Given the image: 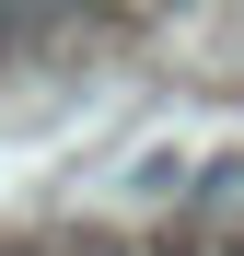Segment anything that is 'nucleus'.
<instances>
[{
    "mask_svg": "<svg viewBox=\"0 0 244 256\" xmlns=\"http://www.w3.org/2000/svg\"><path fill=\"white\" fill-rule=\"evenodd\" d=\"M12 47H23V12H12V0H0V58H12Z\"/></svg>",
    "mask_w": 244,
    "mask_h": 256,
    "instance_id": "1",
    "label": "nucleus"
},
{
    "mask_svg": "<svg viewBox=\"0 0 244 256\" xmlns=\"http://www.w3.org/2000/svg\"><path fill=\"white\" fill-rule=\"evenodd\" d=\"M0 256H93V244H0Z\"/></svg>",
    "mask_w": 244,
    "mask_h": 256,
    "instance_id": "2",
    "label": "nucleus"
},
{
    "mask_svg": "<svg viewBox=\"0 0 244 256\" xmlns=\"http://www.w3.org/2000/svg\"><path fill=\"white\" fill-rule=\"evenodd\" d=\"M151 256H210V244H175V233H163V244H151Z\"/></svg>",
    "mask_w": 244,
    "mask_h": 256,
    "instance_id": "3",
    "label": "nucleus"
},
{
    "mask_svg": "<svg viewBox=\"0 0 244 256\" xmlns=\"http://www.w3.org/2000/svg\"><path fill=\"white\" fill-rule=\"evenodd\" d=\"M93 256H151V244H93Z\"/></svg>",
    "mask_w": 244,
    "mask_h": 256,
    "instance_id": "4",
    "label": "nucleus"
},
{
    "mask_svg": "<svg viewBox=\"0 0 244 256\" xmlns=\"http://www.w3.org/2000/svg\"><path fill=\"white\" fill-rule=\"evenodd\" d=\"M210 256H244V233H221V244H210Z\"/></svg>",
    "mask_w": 244,
    "mask_h": 256,
    "instance_id": "5",
    "label": "nucleus"
}]
</instances>
